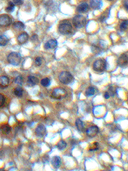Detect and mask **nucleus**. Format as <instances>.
Returning <instances> with one entry per match:
<instances>
[{
	"label": "nucleus",
	"mask_w": 128,
	"mask_h": 171,
	"mask_svg": "<svg viewBox=\"0 0 128 171\" xmlns=\"http://www.w3.org/2000/svg\"><path fill=\"white\" fill-rule=\"evenodd\" d=\"M106 61L104 59H98L93 64V69L97 72H103L106 69Z\"/></svg>",
	"instance_id": "423d86ee"
},
{
	"label": "nucleus",
	"mask_w": 128,
	"mask_h": 171,
	"mask_svg": "<svg viewBox=\"0 0 128 171\" xmlns=\"http://www.w3.org/2000/svg\"><path fill=\"white\" fill-rule=\"evenodd\" d=\"M12 22V19L9 15L6 14L0 15V26L6 27L10 26Z\"/></svg>",
	"instance_id": "6e6552de"
},
{
	"label": "nucleus",
	"mask_w": 128,
	"mask_h": 171,
	"mask_svg": "<svg viewBox=\"0 0 128 171\" xmlns=\"http://www.w3.org/2000/svg\"><path fill=\"white\" fill-rule=\"evenodd\" d=\"M127 26H128V22L127 20L126 21H124L121 24V26H120V29L121 30H126L127 29Z\"/></svg>",
	"instance_id": "bb28decb"
},
{
	"label": "nucleus",
	"mask_w": 128,
	"mask_h": 171,
	"mask_svg": "<svg viewBox=\"0 0 128 171\" xmlns=\"http://www.w3.org/2000/svg\"><path fill=\"white\" fill-rule=\"evenodd\" d=\"M0 131L5 135H8L11 131V127L8 124L3 125L0 127Z\"/></svg>",
	"instance_id": "a211bd4d"
},
{
	"label": "nucleus",
	"mask_w": 128,
	"mask_h": 171,
	"mask_svg": "<svg viewBox=\"0 0 128 171\" xmlns=\"http://www.w3.org/2000/svg\"><path fill=\"white\" fill-rule=\"evenodd\" d=\"M14 93L17 97H21L22 96V94H23V90L21 87H16L14 89Z\"/></svg>",
	"instance_id": "b1692460"
},
{
	"label": "nucleus",
	"mask_w": 128,
	"mask_h": 171,
	"mask_svg": "<svg viewBox=\"0 0 128 171\" xmlns=\"http://www.w3.org/2000/svg\"><path fill=\"white\" fill-rule=\"evenodd\" d=\"M102 3L101 0H91L90 3V7L94 10L99 9L102 6Z\"/></svg>",
	"instance_id": "f8f14e48"
},
{
	"label": "nucleus",
	"mask_w": 128,
	"mask_h": 171,
	"mask_svg": "<svg viewBox=\"0 0 128 171\" xmlns=\"http://www.w3.org/2000/svg\"><path fill=\"white\" fill-rule=\"evenodd\" d=\"M89 5L86 3H82L79 4L77 7V11L79 13H85L89 10Z\"/></svg>",
	"instance_id": "2eb2a0df"
},
{
	"label": "nucleus",
	"mask_w": 128,
	"mask_h": 171,
	"mask_svg": "<svg viewBox=\"0 0 128 171\" xmlns=\"http://www.w3.org/2000/svg\"><path fill=\"white\" fill-rule=\"evenodd\" d=\"M108 1H113V0H108Z\"/></svg>",
	"instance_id": "c9c22d12"
},
{
	"label": "nucleus",
	"mask_w": 128,
	"mask_h": 171,
	"mask_svg": "<svg viewBox=\"0 0 128 171\" xmlns=\"http://www.w3.org/2000/svg\"><path fill=\"white\" fill-rule=\"evenodd\" d=\"M41 85H42L43 87H47L50 85L51 81H50V80H49V79L48 78H45L42 79V80H41Z\"/></svg>",
	"instance_id": "393cba45"
},
{
	"label": "nucleus",
	"mask_w": 128,
	"mask_h": 171,
	"mask_svg": "<svg viewBox=\"0 0 128 171\" xmlns=\"http://www.w3.org/2000/svg\"><path fill=\"white\" fill-rule=\"evenodd\" d=\"M27 83L30 86H35L37 84H38V79L33 76H29L28 77Z\"/></svg>",
	"instance_id": "f3484780"
},
{
	"label": "nucleus",
	"mask_w": 128,
	"mask_h": 171,
	"mask_svg": "<svg viewBox=\"0 0 128 171\" xmlns=\"http://www.w3.org/2000/svg\"><path fill=\"white\" fill-rule=\"evenodd\" d=\"M5 103V97L3 95L0 94V106H3Z\"/></svg>",
	"instance_id": "c756f323"
},
{
	"label": "nucleus",
	"mask_w": 128,
	"mask_h": 171,
	"mask_svg": "<svg viewBox=\"0 0 128 171\" xmlns=\"http://www.w3.org/2000/svg\"><path fill=\"white\" fill-rule=\"evenodd\" d=\"M42 58H41V57H38L35 58V64L36 66H37V67L41 66V65H42Z\"/></svg>",
	"instance_id": "c85d7f7f"
},
{
	"label": "nucleus",
	"mask_w": 128,
	"mask_h": 171,
	"mask_svg": "<svg viewBox=\"0 0 128 171\" xmlns=\"http://www.w3.org/2000/svg\"><path fill=\"white\" fill-rule=\"evenodd\" d=\"M9 42V39L6 36L0 35V46H5Z\"/></svg>",
	"instance_id": "4be33fe9"
},
{
	"label": "nucleus",
	"mask_w": 128,
	"mask_h": 171,
	"mask_svg": "<svg viewBox=\"0 0 128 171\" xmlns=\"http://www.w3.org/2000/svg\"><path fill=\"white\" fill-rule=\"evenodd\" d=\"M58 31L62 35H69L73 31V26L70 22L63 21L58 26Z\"/></svg>",
	"instance_id": "f257e3e1"
},
{
	"label": "nucleus",
	"mask_w": 128,
	"mask_h": 171,
	"mask_svg": "<svg viewBox=\"0 0 128 171\" xmlns=\"http://www.w3.org/2000/svg\"><path fill=\"white\" fill-rule=\"evenodd\" d=\"M58 45L57 40L55 39H50L45 43L44 48L46 49H54Z\"/></svg>",
	"instance_id": "9b49d317"
},
{
	"label": "nucleus",
	"mask_w": 128,
	"mask_h": 171,
	"mask_svg": "<svg viewBox=\"0 0 128 171\" xmlns=\"http://www.w3.org/2000/svg\"><path fill=\"white\" fill-rule=\"evenodd\" d=\"M46 127L43 125H39L37 126L35 129V134L36 135L39 137H42L46 134Z\"/></svg>",
	"instance_id": "9d476101"
},
{
	"label": "nucleus",
	"mask_w": 128,
	"mask_h": 171,
	"mask_svg": "<svg viewBox=\"0 0 128 171\" xmlns=\"http://www.w3.org/2000/svg\"><path fill=\"white\" fill-rule=\"evenodd\" d=\"M95 90L94 87H90L88 88L86 90V92H85V95L88 97H90V96H93V95L95 94Z\"/></svg>",
	"instance_id": "412c9836"
},
{
	"label": "nucleus",
	"mask_w": 128,
	"mask_h": 171,
	"mask_svg": "<svg viewBox=\"0 0 128 171\" xmlns=\"http://www.w3.org/2000/svg\"><path fill=\"white\" fill-rule=\"evenodd\" d=\"M7 60L8 62L10 64L17 66V65H19L20 62H21V57L19 53H15V52H12L8 55Z\"/></svg>",
	"instance_id": "20e7f679"
},
{
	"label": "nucleus",
	"mask_w": 128,
	"mask_h": 171,
	"mask_svg": "<svg viewBox=\"0 0 128 171\" xmlns=\"http://www.w3.org/2000/svg\"><path fill=\"white\" fill-rule=\"evenodd\" d=\"M99 147H98V143L95 142L93 144V147H91L90 149V151H97L98 150Z\"/></svg>",
	"instance_id": "7c9ffc66"
},
{
	"label": "nucleus",
	"mask_w": 128,
	"mask_h": 171,
	"mask_svg": "<svg viewBox=\"0 0 128 171\" xmlns=\"http://www.w3.org/2000/svg\"><path fill=\"white\" fill-rule=\"evenodd\" d=\"M110 94H109V93L108 92H106L105 93V95H104V97H105V98L106 99H109L110 98Z\"/></svg>",
	"instance_id": "473e14b6"
},
{
	"label": "nucleus",
	"mask_w": 128,
	"mask_h": 171,
	"mask_svg": "<svg viewBox=\"0 0 128 171\" xmlns=\"http://www.w3.org/2000/svg\"><path fill=\"white\" fill-rule=\"evenodd\" d=\"M13 2L17 5H21L23 3V0H13Z\"/></svg>",
	"instance_id": "2f4dec72"
},
{
	"label": "nucleus",
	"mask_w": 128,
	"mask_h": 171,
	"mask_svg": "<svg viewBox=\"0 0 128 171\" xmlns=\"http://www.w3.org/2000/svg\"><path fill=\"white\" fill-rule=\"evenodd\" d=\"M57 147H58V149H60V150H63L67 147L66 142L64 141L63 140H61L58 143V144H57Z\"/></svg>",
	"instance_id": "5701e85b"
},
{
	"label": "nucleus",
	"mask_w": 128,
	"mask_h": 171,
	"mask_svg": "<svg viewBox=\"0 0 128 171\" xmlns=\"http://www.w3.org/2000/svg\"><path fill=\"white\" fill-rule=\"evenodd\" d=\"M76 126L78 129L80 131H82L84 129V125L83 122L80 119H77L76 121Z\"/></svg>",
	"instance_id": "aec40b11"
},
{
	"label": "nucleus",
	"mask_w": 128,
	"mask_h": 171,
	"mask_svg": "<svg viewBox=\"0 0 128 171\" xmlns=\"http://www.w3.org/2000/svg\"><path fill=\"white\" fill-rule=\"evenodd\" d=\"M51 164L55 169H58L60 167L61 164H62V160H61L60 158L58 157V156H54L52 158Z\"/></svg>",
	"instance_id": "4468645a"
},
{
	"label": "nucleus",
	"mask_w": 128,
	"mask_h": 171,
	"mask_svg": "<svg viewBox=\"0 0 128 171\" xmlns=\"http://www.w3.org/2000/svg\"><path fill=\"white\" fill-rule=\"evenodd\" d=\"M58 78H59L60 81L63 84H65V85L70 83L74 80L73 76L72 75L71 73L67 71L62 72L59 75Z\"/></svg>",
	"instance_id": "f03ea898"
},
{
	"label": "nucleus",
	"mask_w": 128,
	"mask_h": 171,
	"mask_svg": "<svg viewBox=\"0 0 128 171\" xmlns=\"http://www.w3.org/2000/svg\"><path fill=\"white\" fill-rule=\"evenodd\" d=\"M14 9H15L14 3H13V2H10L9 3V6L6 8V11L8 12H12L14 11Z\"/></svg>",
	"instance_id": "a878e982"
},
{
	"label": "nucleus",
	"mask_w": 128,
	"mask_h": 171,
	"mask_svg": "<svg viewBox=\"0 0 128 171\" xmlns=\"http://www.w3.org/2000/svg\"><path fill=\"white\" fill-rule=\"evenodd\" d=\"M67 95L66 90L64 89L59 87L54 89L51 93V97L54 99H61L65 98Z\"/></svg>",
	"instance_id": "39448f33"
},
{
	"label": "nucleus",
	"mask_w": 128,
	"mask_h": 171,
	"mask_svg": "<svg viewBox=\"0 0 128 171\" xmlns=\"http://www.w3.org/2000/svg\"><path fill=\"white\" fill-rule=\"evenodd\" d=\"M124 7L126 8V10H127V11L128 9H127V0H126V2H125V4H124Z\"/></svg>",
	"instance_id": "f704fd0d"
},
{
	"label": "nucleus",
	"mask_w": 128,
	"mask_h": 171,
	"mask_svg": "<svg viewBox=\"0 0 128 171\" xmlns=\"http://www.w3.org/2000/svg\"><path fill=\"white\" fill-rule=\"evenodd\" d=\"M28 34L27 33L23 32V33H21V34L18 36V37H17V41H18L19 43L22 44L25 43V42L28 41Z\"/></svg>",
	"instance_id": "ddd939ff"
},
{
	"label": "nucleus",
	"mask_w": 128,
	"mask_h": 171,
	"mask_svg": "<svg viewBox=\"0 0 128 171\" xmlns=\"http://www.w3.org/2000/svg\"><path fill=\"white\" fill-rule=\"evenodd\" d=\"M31 40H32V41H35V40H37V35H34L32 36Z\"/></svg>",
	"instance_id": "72a5a7b5"
},
{
	"label": "nucleus",
	"mask_w": 128,
	"mask_h": 171,
	"mask_svg": "<svg viewBox=\"0 0 128 171\" xmlns=\"http://www.w3.org/2000/svg\"><path fill=\"white\" fill-rule=\"evenodd\" d=\"M86 133L89 137L92 138L97 135V133H99V128L96 126H92L86 129Z\"/></svg>",
	"instance_id": "1a4fd4ad"
},
{
	"label": "nucleus",
	"mask_w": 128,
	"mask_h": 171,
	"mask_svg": "<svg viewBox=\"0 0 128 171\" xmlns=\"http://www.w3.org/2000/svg\"><path fill=\"white\" fill-rule=\"evenodd\" d=\"M127 61H128L127 53H125L120 56L119 58H118V60H117V64H118V66L124 68L127 67Z\"/></svg>",
	"instance_id": "0eeeda50"
},
{
	"label": "nucleus",
	"mask_w": 128,
	"mask_h": 171,
	"mask_svg": "<svg viewBox=\"0 0 128 171\" xmlns=\"http://www.w3.org/2000/svg\"><path fill=\"white\" fill-rule=\"evenodd\" d=\"M13 28L17 31H21L25 29V25L20 21L15 22L13 25Z\"/></svg>",
	"instance_id": "6ab92c4d"
},
{
	"label": "nucleus",
	"mask_w": 128,
	"mask_h": 171,
	"mask_svg": "<svg viewBox=\"0 0 128 171\" xmlns=\"http://www.w3.org/2000/svg\"><path fill=\"white\" fill-rule=\"evenodd\" d=\"M9 78L6 76H2L0 77V87L1 88L7 87L9 85Z\"/></svg>",
	"instance_id": "dca6fc26"
},
{
	"label": "nucleus",
	"mask_w": 128,
	"mask_h": 171,
	"mask_svg": "<svg viewBox=\"0 0 128 171\" xmlns=\"http://www.w3.org/2000/svg\"><path fill=\"white\" fill-rule=\"evenodd\" d=\"M73 24L77 28L84 27L86 23V18L82 15H77L73 18Z\"/></svg>",
	"instance_id": "7ed1b4c3"
},
{
	"label": "nucleus",
	"mask_w": 128,
	"mask_h": 171,
	"mask_svg": "<svg viewBox=\"0 0 128 171\" xmlns=\"http://www.w3.org/2000/svg\"><path fill=\"white\" fill-rule=\"evenodd\" d=\"M15 83L16 84H18V85H22V83H23V78L21 76H19L16 77L15 80H14Z\"/></svg>",
	"instance_id": "cd10ccee"
}]
</instances>
